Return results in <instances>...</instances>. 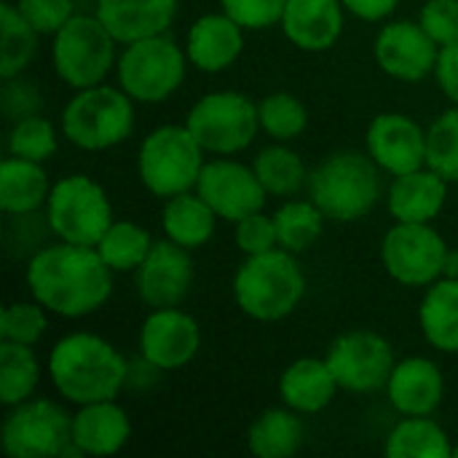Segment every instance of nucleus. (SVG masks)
Segmentation results:
<instances>
[{
    "label": "nucleus",
    "mask_w": 458,
    "mask_h": 458,
    "mask_svg": "<svg viewBox=\"0 0 458 458\" xmlns=\"http://www.w3.org/2000/svg\"><path fill=\"white\" fill-rule=\"evenodd\" d=\"M27 287L32 298L51 314L81 319L99 311L113 293V268L97 247L46 244L27 263Z\"/></svg>",
    "instance_id": "f257e3e1"
},
{
    "label": "nucleus",
    "mask_w": 458,
    "mask_h": 458,
    "mask_svg": "<svg viewBox=\"0 0 458 458\" xmlns=\"http://www.w3.org/2000/svg\"><path fill=\"white\" fill-rule=\"evenodd\" d=\"M48 376L67 403L89 405L121 394L129 381V362L105 338L70 333L59 338L48 354Z\"/></svg>",
    "instance_id": "f03ea898"
},
{
    "label": "nucleus",
    "mask_w": 458,
    "mask_h": 458,
    "mask_svg": "<svg viewBox=\"0 0 458 458\" xmlns=\"http://www.w3.org/2000/svg\"><path fill=\"white\" fill-rule=\"evenodd\" d=\"M306 295V276L293 252L276 247L263 255H247L233 276L236 306L258 322L290 317Z\"/></svg>",
    "instance_id": "7ed1b4c3"
},
{
    "label": "nucleus",
    "mask_w": 458,
    "mask_h": 458,
    "mask_svg": "<svg viewBox=\"0 0 458 458\" xmlns=\"http://www.w3.org/2000/svg\"><path fill=\"white\" fill-rule=\"evenodd\" d=\"M378 169L381 166L370 158V153L338 150L309 174V199L322 209L325 217L354 223L378 204Z\"/></svg>",
    "instance_id": "20e7f679"
},
{
    "label": "nucleus",
    "mask_w": 458,
    "mask_h": 458,
    "mask_svg": "<svg viewBox=\"0 0 458 458\" xmlns=\"http://www.w3.org/2000/svg\"><path fill=\"white\" fill-rule=\"evenodd\" d=\"M64 137L81 150H107L134 131V99L118 86H89L64 105Z\"/></svg>",
    "instance_id": "39448f33"
},
{
    "label": "nucleus",
    "mask_w": 458,
    "mask_h": 458,
    "mask_svg": "<svg viewBox=\"0 0 458 458\" xmlns=\"http://www.w3.org/2000/svg\"><path fill=\"white\" fill-rule=\"evenodd\" d=\"M204 164V148L185 123L158 126L142 140L137 153V172L142 185L161 199L196 191Z\"/></svg>",
    "instance_id": "423d86ee"
},
{
    "label": "nucleus",
    "mask_w": 458,
    "mask_h": 458,
    "mask_svg": "<svg viewBox=\"0 0 458 458\" xmlns=\"http://www.w3.org/2000/svg\"><path fill=\"white\" fill-rule=\"evenodd\" d=\"M185 62H188L185 48H180L166 32L145 40H134L121 51L115 62L118 86L134 102L158 105L182 86Z\"/></svg>",
    "instance_id": "0eeeda50"
},
{
    "label": "nucleus",
    "mask_w": 458,
    "mask_h": 458,
    "mask_svg": "<svg viewBox=\"0 0 458 458\" xmlns=\"http://www.w3.org/2000/svg\"><path fill=\"white\" fill-rule=\"evenodd\" d=\"M115 38L94 13H75L51 43L54 72L72 89L99 86L113 70L115 59Z\"/></svg>",
    "instance_id": "6e6552de"
},
{
    "label": "nucleus",
    "mask_w": 458,
    "mask_h": 458,
    "mask_svg": "<svg viewBox=\"0 0 458 458\" xmlns=\"http://www.w3.org/2000/svg\"><path fill=\"white\" fill-rule=\"evenodd\" d=\"M46 217L59 242L97 247L113 225V207L99 182L86 174H70L51 185Z\"/></svg>",
    "instance_id": "1a4fd4ad"
},
{
    "label": "nucleus",
    "mask_w": 458,
    "mask_h": 458,
    "mask_svg": "<svg viewBox=\"0 0 458 458\" xmlns=\"http://www.w3.org/2000/svg\"><path fill=\"white\" fill-rule=\"evenodd\" d=\"M185 126L204 153L233 156L247 150L260 129L258 105L242 91L204 94L185 115Z\"/></svg>",
    "instance_id": "9d476101"
},
{
    "label": "nucleus",
    "mask_w": 458,
    "mask_h": 458,
    "mask_svg": "<svg viewBox=\"0 0 458 458\" xmlns=\"http://www.w3.org/2000/svg\"><path fill=\"white\" fill-rule=\"evenodd\" d=\"M0 437L11 458H56L72 443V416L51 400H24L5 416Z\"/></svg>",
    "instance_id": "9b49d317"
},
{
    "label": "nucleus",
    "mask_w": 458,
    "mask_h": 458,
    "mask_svg": "<svg viewBox=\"0 0 458 458\" xmlns=\"http://www.w3.org/2000/svg\"><path fill=\"white\" fill-rule=\"evenodd\" d=\"M448 244L429 223H397L381 242L386 274L405 287H429L443 276Z\"/></svg>",
    "instance_id": "f8f14e48"
},
{
    "label": "nucleus",
    "mask_w": 458,
    "mask_h": 458,
    "mask_svg": "<svg viewBox=\"0 0 458 458\" xmlns=\"http://www.w3.org/2000/svg\"><path fill=\"white\" fill-rule=\"evenodd\" d=\"M325 360L338 386L352 394L386 389V381L394 370L392 344L373 330H352L338 335Z\"/></svg>",
    "instance_id": "ddd939ff"
},
{
    "label": "nucleus",
    "mask_w": 458,
    "mask_h": 458,
    "mask_svg": "<svg viewBox=\"0 0 458 458\" xmlns=\"http://www.w3.org/2000/svg\"><path fill=\"white\" fill-rule=\"evenodd\" d=\"M196 193L215 209L220 220L228 223H239L242 217L260 212L268 196L255 169L228 158H215L204 164L196 182Z\"/></svg>",
    "instance_id": "4468645a"
},
{
    "label": "nucleus",
    "mask_w": 458,
    "mask_h": 458,
    "mask_svg": "<svg viewBox=\"0 0 458 458\" xmlns=\"http://www.w3.org/2000/svg\"><path fill=\"white\" fill-rule=\"evenodd\" d=\"M201 346L199 322L174 309H153L140 327V357L156 370L185 368Z\"/></svg>",
    "instance_id": "2eb2a0df"
},
{
    "label": "nucleus",
    "mask_w": 458,
    "mask_h": 458,
    "mask_svg": "<svg viewBox=\"0 0 458 458\" xmlns=\"http://www.w3.org/2000/svg\"><path fill=\"white\" fill-rule=\"evenodd\" d=\"M378 67L397 81L419 83L429 72H435L440 46L421 27V21H389L373 46Z\"/></svg>",
    "instance_id": "dca6fc26"
},
{
    "label": "nucleus",
    "mask_w": 458,
    "mask_h": 458,
    "mask_svg": "<svg viewBox=\"0 0 458 458\" xmlns=\"http://www.w3.org/2000/svg\"><path fill=\"white\" fill-rule=\"evenodd\" d=\"M191 250L180 247L172 239L153 242L148 258L137 268V295L150 309H174L180 306L193 284V260Z\"/></svg>",
    "instance_id": "f3484780"
},
{
    "label": "nucleus",
    "mask_w": 458,
    "mask_h": 458,
    "mask_svg": "<svg viewBox=\"0 0 458 458\" xmlns=\"http://www.w3.org/2000/svg\"><path fill=\"white\" fill-rule=\"evenodd\" d=\"M368 153L389 174L427 166V131L403 113H381L368 126Z\"/></svg>",
    "instance_id": "a211bd4d"
},
{
    "label": "nucleus",
    "mask_w": 458,
    "mask_h": 458,
    "mask_svg": "<svg viewBox=\"0 0 458 458\" xmlns=\"http://www.w3.org/2000/svg\"><path fill=\"white\" fill-rule=\"evenodd\" d=\"M443 373L427 357H408L397 362L386 381V397L403 416H432L443 403Z\"/></svg>",
    "instance_id": "6ab92c4d"
},
{
    "label": "nucleus",
    "mask_w": 458,
    "mask_h": 458,
    "mask_svg": "<svg viewBox=\"0 0 458 458\" xmlns=\"http://www.w3.org/2000/svg\"><path fill=\"white\" fill-rule=\"evenodd\" d=\"M244 27L223 13H207L188 30L185 54L188 62L201 72H220L231 67L244 48Z\"/></svg>",
    "instance_id": "aec40b11"
},
{
    "label": "nucleus",
    "mask_w": 458,
    "mask_h": 458,
    "mask_svg": "<svg viewBox=\"0 0 458 458\" xmlns=\"http://www.w3.org/2000/svg\"><path fill=\"white\" fill-rule=\"evenodd\" d=\"M344 0H287L282 30L303 51H327L344 32Z\"/></svg>",
    "instance_id": "412c9836"
},
{
    "label": "nucleus",
    "mask_w": 458,
    "mask_h": 458,
    "mask_svg": "<svg viewBox=\"0 0 458 458\" xmlns=\"http://www.w3.org/2000/svg\"><path fill=\"white\" fill-rule=\"evenodd\" d=\"M110 35L129 46L153 35H164L177 13V0H97L94 11Z\"/></svg>",
    "instance_id": "4be33fe9"
},
{
    "label": "nucleus",
    "mask_w": 458,
    "mask_h": 458,
    "mask_svg": "<svg viewBox=\"0 0 458 458\" xmlns=\"http://www.w3.org/2000/svg\"><path fill=\"white\" fill-rule=\"evenodd\" d=\"M131 437L129 416L115 400L89 403L72 413V443L83 456H115Z\"/></svg>",
    "instance_id": "5701e85b"
},
{
    "label": "nucleus",
    "mask_w": 458,
    "mask_h": 458,
    "mask_svg": "<svg viewBox=\"0 0 458 458\" xmlns=\"http://www.w3.org/2000/svg\"><path fill=\"white\" fill-rule=\"evenodd\" d=\"M448 199V180L429 166L397 174L389 188V212L397 223H432Z\"/></svg>",
    "instance_id": "b1692460"
},
{
    "label": "nucleus",
    "mask_w": 458,
    "mask_h": 458,
    "mask_svg": "<svg viewBox=\"0 0 458 458\" xmlns=\"http://www.w3.org/2000/svg\"><path fill=\"white\" fill-rule=\"evenodd\" d=\"M338 389L341 386L327 360H317V357L295 360L279 378L282 403L293 408L295 413H309V416L325 411L333 403Z\"/></svg>",
    "instance_id": "393cba45"
},
{
    "label": "nucleus",
    "mask_w": 458,
    "mask_h": 458,
    "mask_svg": "<svg viewBox=\"0 0 458 458\" xmlns=\"http://www.w3.org/2000/svg\"><path fill=\"white\" fill-rule=\"evenodd\" d=\"M51 193L43 164L11 156L0 166V209L5 215L38 212Z\"/></svg>",
    "instance_id": "a878e982"
},
{
    "label": "nucleus",
    "mask_w": 458,
    "mask_h": 458,
    "mask_svg": "<svg viewBox=\"0 0 458 458\" xmlns=\"http://www.w3.org/2000/svg\"><path fill=\"white\" fill-rule=\"evenodd\" d=\"M419 325L429 346L458 354V279L440 276L429 284L419 309Z\"/></svg>",
    "instance_id": "bb28decb"
},
{
    "label": "nucleus",
    "mask_w": 458,
    "mask_h": 458,
    "mask_svg": "<svg viewBox=\"0 0 458 458\" xmlns=\"http://www.w3.org/2000/svg\"><path fill=\"white\" fill-rule=\"evenodd\" d=\"M215 209L199 193H177L166 199L161 212V228L166 239L177 242L185 250H199L215 236Z\"/></svg>",
    "instance_id": "cd10ccee"
},
{
    "label": "nucleus",
    "mask_w": 458,
    "mask_h": 458,
    "mask_svg": "<svg viewBox=\"0 0 458 458\" xmlns=\"http://www.w3.org/2000/svg\"><path fill=\"white\" fill-rule=\"evenodd\" d=\"M303 445V424L293 408L263 411L247 432V448L258 458H290Z\"/></svg>",
    "instance_id": "c85d7f7f"
},
{
    "label": "nucleus",
    "mask_w": 458,
    "mask_h": 458,
    "mask_svg": "<svg viewBox=\"0 0 458 458\" xmlns=\"http://www.w3.org/2000/svg\"><path fill=\"white\" fill-rule=\"evenodd\" d=\"M389 458H451L448 435L429 416H405L386 437Z\"/></svg>",
    "instance_id": "c756f323"
},
{
    "label": "nucleus",
    "mask_w": 458,
    "mask_h": 458,
    "mask_svg": "<svg viewBox=\"0 0 458 458\" xmlns=\"http://www.w3.org/2000/svg\"><path fill=\"white\" fill-rule=\"evenodd\" d=\"M40 32L21 16L16 3L0 5V75L13 78L35 59Z\"/></svg>",
    "instance_id": "7c9ffc66"
},
{
    "label": "nucleus",
    "mask_w": 458,
    "mask_h": 458,
    "mask_svg": "<svg viewBox=\"0 0 458 458\" xmlns=\"http://www.w3.org/2000/svg\"><path fill=\"white\" fill-rule=\"evenodd\" d=\"M40 381V365L32 346L0 341V403L13 408L30 400Z\"/></svg>",
    "instance_id": "2f4dec72"
},
{
    "label": "nucleus",
    "mask_w": 458,
    "mask_h": 458,
    "mask_svg": "<svg viewBox=\"0 0 458 458\" xmlns=\"http://www.w3.org/2000/svg\"><path fill=\"white\" fill-rule=\"evenodd\" d=\"M260 185L266 188L268 196H295L306 182V166L301 161V156L284 145H271L263 148L252 164Z\"/></svg>",
    "instance_id": "473e14b6"
},
{
    "label": "nucleus",
    "mask_w": 458,
    "mask_h": 458,
    "mask_svg": "<svg viewBox=\"0 0 458 458\" xmlns=\"http://www.w3.org/2000/svg\"><path fill=\"white\" fill-rule=\"evenodd\" d=\"M153 247L150 233L131 220H113L97 242V252L113 271H137Z\"/></svg>",
    "instance_id": "72a5a7b5"
},
{
    "label": "nucleus",
    "mask_w": 458,
    "mask_h": 458,
    "mask_svg": "<svg viewBox=\"0 0 458 458\" xmlns=\"http://www.w3.org/2000/svg\"><path fill=\"white\" fill-rule=\"evenodd\" d=\"M279 247L287 252H306L325 228V215L314 201H287L274 212Z\"/></svg>",
    "instance_id": "f704fd0d"
},
{
    "label": "nucleus",
    "mask_w": 458,
    "mask_h": 458,
    "mask_svg": "<svg viewBox=\"0 0 458 458\" xmlns=\"http://www.w3.org/2000/svg\"><path fill=\"white\" fill-rule=\"evenodd\" d=\"M258 113H260V129L279 142L301 137L309 123L306 105L287 91L266 94L258 105Z\"/></svg>",
    "instance_id": "c9c22d12"
},
{
    "label": "nucleus",
    "mask_w": 458,
    "mask_h": 458,
    "mask_svg": "<svg viewBox=\"0 0 458 458\" xmlns=\"http://www.w3.org/2000/svg\"><path fill=\"white\" fill-rule=\"evenodd\" d=\"M427 166L458 182V105L445 110L427 131Z\"/></svg>",
    "instance_id": "e433bc0d"
},
{
    "label": "nucleus",
    "mask_w": 458,
    "mask_h": 458,
    "mask_svg": "<svg viewBox=\"0 0 458 458\" xmlns=\"http://www.w3.org/2000/svg\"><path fill=\"white\" fill-rule=\"evenodd\" d=\"M59 148L56 131L51 126V121H46L43 115H30L13 123L11 134H8V153L27 158V161H48Z\"/></svg>",
    "instance_id": "4c0bfd02"
},
{
    "label": "nucleus",
    "mask_w": 458,
    "mask_h": 458,
    "mask_svg": "<svg viewBox=\"0 0 458 458\" xmlns=\"http://www.w3.org/2000/svg\"><path fill=\"white\" fill-rule=\"evenodd\" d=\"M46 327H48L46 309L38 301L11 303L8 309H3V317H0V341L35 346L46 335Z\"/></svg>",
    "instance_id": "58836bf2"
},
{
    "label": "nucleus",
    "mask_w": 458,
    "mask_h": 458,
    "mask_svg": "<svg viewBox=\"0 0 458 458\" xmlns=\"http://www.w3.org/2000/svg\"><path fill=\"white\" fill-rule=\"evenodd\" d=\"M40 212V209H38ZM38 212H24V215H8V228H5V244L8 252L13 258H21L30 252V258L35 252H40L48 242V236H54L48 217L38 215Z\"/></svg>",
    "instance_id": "ea45409f"
},
{
    "label": "nucleus",
    "mask_w": 458,
    "mask_h": 458,
    "mask_svg": "<svg viewBox=\"0 0 458 458\" xmlns=\"http://www.w3.org/2000/svg\"><path fill=\"white\" fill-rule=\"evenodd\" d=\"M220 5L244 30H266L282 21L287 0H220Z\"/></svg>",
    "instance_id": "a19ab883"
},
{
    "label": "nucleus",
    "mask_w": 458,
    "mask_h": 458,
    "mask_svg": "<svg viewBox=\"0 0 458 458\" xmlns=\"http://www.w3.org/2000/svg\"><path fill=\"white\" fill-rule=\"evenodd\" d=\"M16 8L40 35H56L75 16L72 0H16Z\"/></svg>",
    "instance_id": "79ce46f5"
},
{
    "label": "nucleus",
    "mask_w": 458,
    "mask_h": 458,
    "mask_svg": "<svg viewBox=\"0 0 458 458\" xmlns=\"http://www.w3.org/2000/svg\"><path fill=\"white\" fill-rule=\"evenodd\" d=\"M236 247L244 255H263L279 247L274 217H266L263 212H252L236 223Z\"/></svg>",
    "instance_id": "37998d69"
},
{
    "label": "nucleus",
    "mask_w": 458,
    "mask_h": 458,
    "mask_svg": "<svg viewBox=\"0 0 458 458\" xmlns=\"http://www.w3.org/2000/svg\"><path fill=\"white\" fill-rule=\"evenodd\" d=\"M0 102H3V113L8 121H21V118H30V115H38L40 107H43V97L38 91L35 83L13 75V78H5V86H3V94H0Z\"/></svg>",
    "instance_id": "c03bdc74"
},
{
    "label": "nucleus",
    "mask_w": 458,
    "mask_h": 458,
    "mask_svg": "<svg viewBox=\"0 0 458 458\" xmlns=\"http://www.w3.org/2000/svg\"><path fill=\"white\" fill-rule=\"evenodd\" d=\"M421 27L437 46L458 40V0H427L419 16Z\"/></svg>",
    "instance_id": "a18cd8bd"
},
{
    "label": "nucleus",
    "mask_w": 458,
    "mask_h": 458,
    "mask_svg": "<svg viewBox=\"0 0 458 458\" xmlns=\"http://www.w3.org/2000/svg\"><path fill=\"white\" fill-rule=\"evenodd\" d=\"M435 78H437V86L443 89V94L454 105H458V40L448 43V46H440V56H437V64H435Z\"/></svg>",
    "instance_id": "49530a36"
},
{
    "label": "nucleus",
    "mask_w": 458,
    "mask_h": 458,
    "mask_svg": "<svg viewBox=\"0 0 458 458\" xmlns=\"http://www.w3.org/2000/svg\"><path fill=\"white\" fill-rule=\"evenodd\" d=\"M346 11L354 13L357 19L365 21H381L389 13H394V8L400 5V0H344Z\"/></svg>",
    "instance_id": "de8ad7c7"
},
{
    "label": "nucleus",
    "mask_w": 458,
    "mask_h": 458,
    "mask_svg": "<svg viewBox=\"0 0 458 458\" xmlns=\"http://www.w3.org/2000/svg\"><path fill=\"white\" fill-rule=\"evenodd\" d=\"M443 276L458 279V250H448L445 255V266H443Z\"/></svg>",
    "instance_id": "09e8293b"
},
{
    "label": "nucleus",
    "mask_w": 458,
    "mask_h": 458,
    "mask_svg": "<svg viewBox=\"0 0 458 458\" xmlns=\"http://www.w3.org/2000/svg\"><path fill=\"white\" fill-rule=\"evenodd\" d=\"M451 456H454V458H458V445H456V448H454V454H451Z\"/></svg>",
    "instance_id": "8fccbe9b"
}]
</instances>
